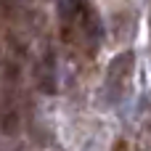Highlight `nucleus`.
I'll return each mask as SVG.
<instances>
[{
  "instance_id": "2",
  "label": "nucleus",
  "mask_w": 151,
  "mask_h": 151,
  "mask_svg": "<svg viewBox=\"0 0 151 151\" xmlns=\"http://www.w3.org/2000/svg\"><path fill=\"white\" fill-rule=\"evenodd\" d=\"M35 82H37V90L50 96L56 93V64H53V50L50 48H42L40 58L35 61Z\"/></svg>"
},
{
  "instance_id": "3",
  "label": "nucleus",
  "mask_w": 151,
  "mask_h": 151,
  "mask_svg": "<svg viewBox=\"0 0 151 151\" xmlns=\"http://www.w3.org/2000/svg\"><path fill=\"white\" fill-rule=\"evenodd\" d=\"M111 151H133V146H130L127 141H117V143H114V149H111Z\"/></svg>"
},
{
  "instance_id": "1",
  "label": "nucleus",
  "mask_w": 151,
  "mask_h": 151,
  "mask_svg": "<svg viewBox=\"0 0 151 151\" xmlns=\"http://www.w3.org/2000/svg\"><path fill=\"white\" fill-rule=\"evenodd\" d=\"M133 77H135V53L133 50L117 53L109 61L106 74H104V101L114 104V106L119 101H125V96L130 93Z\"/></svg>"
}]
</instances>
